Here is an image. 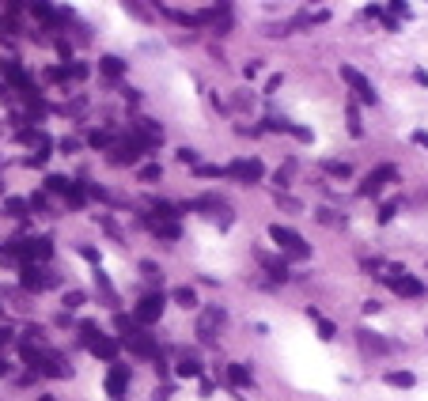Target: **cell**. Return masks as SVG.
Returning <instances> with one entry per match:
<instances>
[{
	"instance_id": "6da1fadb",
	"label": "cell",
	"mask_w": 428,
	"mask_h": 401,
	"mask_svg": "<svg viewBox=\"0 0 428 401\" xmlns=\"http://www.w3.org/2000/svg\"><path fill=\"white\" fill-rule=\"evenodd\" d=\"M269 239H273V242H281V250H284V254L311 258V246H307V239L300 235V231H292V227H281V223H273V227H269Z\"/></svg>"
},
{
	"instance_id": "7a4b0ae2",
	"label": "cell",
	"mask_w": 428,
	"mask_h": 401,
	"mask_svg": "<svg viewBox=\"0 0 428 401\" xmlns=\"http://www.w3.org/2000/svg\"><path fill=\"white\" fill-rule=\"evenodd\" d=\"M224 174H231V178H239V182H247V185H254V182L265 178V167L258 163V160H235Z\"/></svg>"
},
{
	"instance_id": "3957f363",
	"label": "cell",
	"mask_w": 428,
	"mask_h": 401,
	"mask_svg": "<svg viewBox=\"0 0 428 401\" xmlns=\"http://www.w3.org/2000/svg\"><path fill=\"white\" fill-rule=\"evenodd\" d=\"M160 314H163V295H160V292L144 295V300L137 303V322L152 325V322H160Z\"/></svg>"
},
{
	"instance_id": "277c9868",
	"label": "cell",
	"mask_w": 428,
	"mask_h": 401,
	"mask_svg": "<svg viewBox=\"0 0 428 401\" xmlns=\"http://www.w3.org/2000/svg\"><path fill=\"white\" fill-rule=\"evenodd\" d=\"M220 322H224V311L220 307H209V311L201 314V322H198V337L201 341H216V330H220Z\"/></svg>"
},
{
	"instance_id": "5b68a950",
	"label": "cell",
	"mask_w": 428,
	"mask_h": 401,
	"mask_svg": "<svg viewBox=\"0 0 428 401\" xmlns=\"http://www.w3.org/2000/svg\"><path fill=\"white\" fill-rule=\"evenodd\" d=\"M394 178H398V171H394V167H375V171H371L364 182H360V193L368 197V193H375L383 182H394Z\"/></svg>"
},
{
	"instance_id": "8992f818",
	"label": "cell",
	"mask_w": 428,
	"mask_h": 401,
	"mask_svg": "<svg viewBox=\"0 0 428 401\" xmlns=\"http://www.w3.org/2000/svg\"><path fill=\"white\" fill-rule=\"evenodd\" d=\"M341 76H345V80L352 83V87L360 91V99H364V102H375V87H371V83H368L364 76H360V72L352 69V64H341Z\"/></svg>"
},
{
	"instance_id": "52a82bcc",
	"label": "cell",
	"mask_w": 428,
	"mask_h": 401,
	"mask_svg": "<svg viewBox=\"0 0 428 401\" xmlns=\"http://www.w3.org/2000/svg\"><path fill=\"white\" fill-rule=\"evenodd\" d=\"M357 344L368 352V356H379V352H387L390 344L379 337V333H371V330H357Z\"/></svg>"
},
{
	"instance_id": "ba28073f",
	"label": "cell",
	"mask_w": 428,
	"mask_h": 401,
	"mask_svg": "<svg viewBox=\"0 0 428 401\" xmlns=\"http://www.w3.org/2000/svg\"><path fill=\"white\" fill-rule=\"evenodd\" d=\"M383 284H390L398 295H421V292H424L417 276H383Z\"/></svg>"
},
{
	"instance_id": "9c48e42d",
	"label": "cell",
	"mask_w": 428,
	"mask_h": 401,
	"mask_svg": "<svg viewBox=\"0 0 428 401\" xmlns=\"http://www.w3.org/2000/svg\"><path fill=\"white\" fill-rule=\"evenodd\" d=\"M88 344H91V352H95V356H102V360H114V356H118V341H114V337H102V333H91Z\"/></svg>"
},
{
	"instance_id": "30bf717a",
	"label": "cell",
	"mask_w": 428,
	"mask_h": 401,
	"mask_svg": "<svg viewBox=\"0 0 428 401\" xmlns=\"http://www.w3.org/2000/svg\"><path fill=\"white\" fill-rule=\"evenodd\" d=\"M23 284L31 288V292H39V288H50V284H57V276H46L39 265H27V269H23Z\"/></svg>"
},
{
	"instance_id": "8fae6325",
	"label": "cell",
	"mask_w": 428,
	"mask_h": 401,
	"mask_svg": "<svg viewBox=\"0 0 428 401\" xmlns=\"http://www.w3.org/2000/svg\"><path fill=\"white\" fill-rule=\"evenodd\" d=\"M125 344L137 352V356H156V341L148 333H125Z\"/></svg>"
},
{
	"instance_id": "7c38bea8",
	"label": "cell",
	"mask_w": 428,
	"mask_h": 401,
	"mask_svg": "<svg viewBox=\"0 0 428 401\" xmlns=\"http://www.w3.org/2000/svg\"><path fill=\"white\" fill-rule=\"evenodd\" d=\"M125 386H129V371L125 367H114L106 375V390H110V398H122L125 394Z\"/></svg>"
},
{
	"instance_id": "4fadbf2b",
	"label": "cell",
	"mask_w": 428,
	"mask_h": 401,
	"mask_svg": "<svg viewBox=\"0 0 428 401\" xmlns=\"http://www.w3.org/2000/svg\"><path fill=\"white\" fill-rule=\"evenodd\" d=\"M20 254L31 258V261H46V258H50V239H31V242L20 250Z\"/></svg>"
},
{
	"instance_id": "5bb4252c",
	"label": "cell",
	"mask_w": 428,
	"mask_h": 401,
	"mask_svg": "<svg viewBox=\"0 0 428 401\" xmlns=\"http://www.w3.org/2000/svg\"><path fill=\"white\" fill-rule=\"evenodd\" d=\"M258 258H262V265L277 276V281H288V265H284V261L277 258V254H265V250H258Z\"/></svg>"
},
{
	"instance_id": "9a60e30c",
	"label": "cell",
	"mask_w": 428,
	"mask_h": 401,
	"mask_svg": "<svg viewBox=\"0 0 428 401\" xmlns=\"http://www.w3.org/2000/svg\"><path fill=\"white\" fill-rule=\"evenodd\" d=\"M387 382H390V386H398V390H409L417 382V375H413V371H387Z\"/></svg>"
},
{
	"instance_id": "2e32d148",
	"label": "cell",
	"mask_w": 428,
	"mask_h": 401,
	"mask_svg": "<svg viewBox=\"0 0 428 401\" xmlns=\"http://www.w3.org/2000/svg\"><path fill=\"white\" fill-rule=\"evenodd\" d=\"M228 382H231V386H250V371L243 367V363H231V367H228Z\"/></svg>"
},
{
	"instance_id": "e0dca14e",
	"label": "cell",
	"mask_w": 428,
	"mask_h": 401,
	"mask_svg": "<svg viewBox=\"0 0 428 401\" xmlns=\"http://www.w3.org/2000/svg\"><path fill=\"white\" fill-rule=\"evenodd\" d=\"M102 72H106V76H122V72H125V61H122V57H102Z\"/></svg>"
},
{
	"instance_id": "ac0fdd59",
	"label": "cell",
	"mask_w": 428,
	"mask_h": 401,
	"mask_svg": "<svg viewBox=\"0 0 428 401\" xmlns=\"http://www.w3.org/2000/svg\"><path fill=\"white\" fill-rule=\"evenodd\" d=\"M174 303H182V307H198V295H193V288H174Z\"/></svg>"
},
{
	"instance_id": "d6986e66",
	"label": "cell",
	"mask_w": 428,
	"mask_h": 401,
	"mask_svg": "<svg viewBox=\"0 0 428 401\" xmlns=\"http://www.w3.org/2000/svg\"><path fill=\"white\" fill-rule=\"evenodd\" d=\"M322 167H326V171L333 174V178H349V174H352V171H349V163H333V160H326Z\"/></svg>"
},
{
	"instance_id": "ffe728a7",
	"label": "cell",
	"mask_w": 428,
	"mask_h": 401,
	"mask_svg": "<svg viewBox=\"0 0 428 401\" xmlns=\"http://www.w3.org/2000/svg\"><path fill=\"white\" fill-rule=\"evenodd\" d=\"M46 190H53V193H69L72 185H69V178H61V174H53V178L46 182Z\"/></svg>"
},
{
	"instance_id": "44dd1931",
	"label": "cell",
	"mask_w": 428,
	"mask_h": 401,
	"mask_svg": "<svg viewBox=\"0 0 428 401\" xmlns=\"http://www.w3.org/2000/svg\"><path fill=\"white\" fill-rule=\"evenodd\" d=\"M311 314H315V311H311ZM315 322H319V333H322V337H326V341L333 337V333H338V325H333V322H326V318H319V314H315Z\"/></svg>"
},
{
	"instance_id": "7402d4cb",
	"label": "cell",
	"mask_w": 428,
	"mask_h": 401,
	"mask_svg": "<svg viewBox=\"0 0 428 401\" xmlns=\"http://www.w3.org/2000/svg\"><path fill=\"white\" fill-rule=\"evenodd\" d=\"M319 223H330V227H341V220H338V212H330V209H319V216H315Z\"/></svg>"
},
{
	"instance_id": "603a6c76",
	"label": "cell",
	"mask_w": 428,
	"mask_h": 401,
	"mask_svg": "<svg viewBox=\"0 0 428 401\" xmlns=\"http://www.w3.org/2000/svg\"><path fill=\"white\" fill-rule=\"evenodd\" d=\"M349 133H352V136H360V133H364V125H360L357 110H349Z\"/></svg>"
},
{
	"instance_id": "cb8c5ba5",
	"label": "cell",
	"mask_w": 428,
	"mask_h": 401,
	"mask_svg": "<svg viewBox=\"0 0 428 401\" xmlns=\"http://www.w3.org/2000/svg\"><path fill=\"white\" fill-rule=\"evenodd\" d=\"M8 212H15V216H27V201L12 197V201H8Z\"/></svg>"
},
{
	"instance_id": "d4e9b609",
	"label": "cell",
	"mask_w": 428,
	"mask_h": 401,
	"mask_svg": "<svg viewBox=\"0 0 428 401\" xmlns=\"http://www.w3.org/2000/svg\"><path fill=\"white\" fill-rule=\"evenodd\" d=\"M394 209H398V204H394V201H390V204H383V209H379V223H387V220H394Z\"/></svg>"
},
{
	"instance_id": "484cf974",
	"label": "cell",
	"mask_w": 428,
	"mask_h": 401,
	"mask_svg": "<svg viewBox=\"0 0 428 401\" xmlns=\"http://www.w3.org/2000/svg\"><path fill=\"white\" fill-rule=\"evenodd\" d=\"M179 160H182V163H193V167H198V152H193V148H182V152H179Z\"/></svg>"
},
{
	"instance_id": "4316f807",
	"label": "cell",
	"mask_w": 428,
	"mask_h": 401,
	"mask_svg": "<svg viewBox=\"0 0 428 401\" xmlns=\"http://www.w3.org/2000/svg\"><path fill=\"white\" fill-rule=\"evenodd\" d=\"M83 303V292H69L64 295V307H80Z\"/></svg>"
},
{
	"instance_id": "83f0119b",
	"label": "cell",
	"mask_w": 428,
	"mask_h": 401,
	"mask_svg": "<svg viewBox=\"0 0 428 401\" xmlns=\"http://www.w3.org/2000/svg\"><path fill=\"white\" fill-rule=\"evenodd\" d=\"M198 371H201V367H198V363H193V360H186V363H182V367H179V375H198Z\"/></svg>"
},
{
	"instance_id": "f1b7e54d",
	"label": "cell",
	"mask_w": 428,
	"mask_h": 401,
	"mask_svg": "<svg viewBox=\"0 0 428 401\" xmlns=\"http://www.w3.org/2000/svg\"><path fill=\"white\" fill-rule=\"evenodd\" d=\"M277 201H281V209H292V212L300 209V201H296V197H284V193H281V197H277Z\"/></svg>"
},
{
	"instance_id": "f546056e",
	"label": "cell",
	"mask_w": 428,
	"mask_h": 401,
	"mask_svg": "<svg viewBox=\"0 0 428 401\" xmlns=\"http://www.w3.org/2000/svg\"><path fill=\"white\" fill-rule=\"evenodd\" d=\"M288 178H292V167H284V171H277V185H288Z\"/></svg>"
},
{
	"instance_id": "4dcf8cb0",
	"label": "cell",
	"mask_w": 428,
	"mask_h": 401,
	"mask_svg": "<svg viewBox=\"0 0 428 401\" xmlns=\"http://www.w3.org/2000/svg\"><path fill=\"white\" fill-rule=\"evenodd\" d=\"M413 141H417V144H424V148H428V133H413Z\"/></svg>"
},
{
	"instance_id": "1f68e13d",
	"label": "cell",
	"mask_w": 428,
	"mask_h": 401,
	"mask_svg": "<svg viewBox=\"0 0 428 401\" xmlns=\"http://www.w3.org/2000/svg\"><path fill=\"white\" fill-rule=\"evenodd\" d=\"M8 337H12V333H8V330H0V344H4Z\"/></svg>"
},
{
	"instance_id": "d6a6232c",
	"label": "cell",
	"mask_w": 428,
	"mask_h": 401,
	"mask_svg": "<svg viewBox=\"0 0 428 401\" xmlns=\"http://www.w3.org/2000/svg\"><path fill=\"white\" fill-rule=\"evenodd\" d=\"M39 401H53V398H39Z\"/></svg>"
}]
</instances>
